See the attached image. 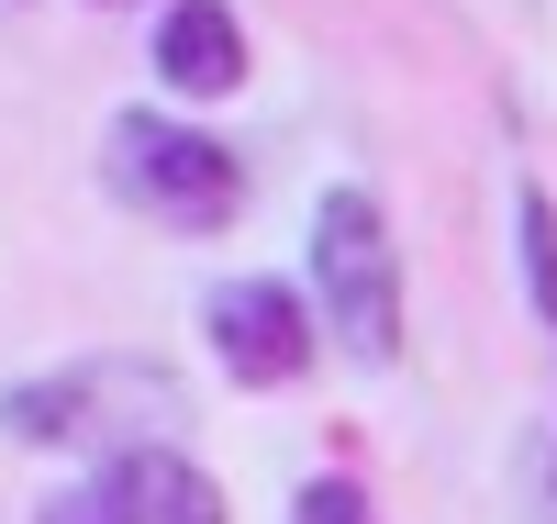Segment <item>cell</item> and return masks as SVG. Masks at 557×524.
Segmentation results:
<instances>
[{"label": "cell", "mask_w": 557, "mask_h": 524, "mask_svg": "<svg viewBox=\"0 0 557 524\" xmlns=\"http://www.w3.org/2000/svg\"><path fill=\"white\" fill-rule=\"evenodd\" d=\"M312 313H323V336H335L357 368H401V336H412L401 246H391V212L368 202L357 179H335L312 202Z\"/></svg>", "instance_id": "1"}, {"label": "cell", "mask_w": 557, "mask_h": 524, "mask_svg": "<svg viewBox=\"0 0 557 524\" xmlns=\"http://www.w3.org/2000/svg\"><path fill=\"white\" fill-rule=\"evenodd\" d=\"M101 190L123 212H146L157 234H223L246 212L235 146L190 134V112H112L101 123Z\"/></svg>", "instance_id": "2"}, {"label": "cell", "mask_w": 557, "mask_h": 524, "mask_svg": "<svg viewBox=\"0 0 557 524\" xmlns=\"http://www.w3.org/2000/svg\"><path fill=\"white\" fill-rule=\"evenodd\" d=\"M178 413H190V391L157 357H67L23 391H0V436L12 447H157Z\"/></svg>", "instance_id": "3"}, {"label": "cell", "mask_w": 557, "mask_h": 524, "mask_svg": "<svg viewBox=\"0 0 557 524\" xmlns=\"http://www.w3.org/2000/svg\"><path fill=\"white\" fill-rule=\"evenodd\" d=\"M212 357L235 391H290L312 379V291H278V279H223L212 291Z\"/></svg>", "instance_id": "4"}, {"label": "cell", "mask_w": 557, "mask_h": 524, "mask_svg": "<svg viewBox=\"0 0 557 524\" xmlns=\"http://www.w3.org/2000/svg\"><path fill=\"white\" fill-rule=\"evenodd\" d=\"M101 502H112V524H235L223 513V480L190 458V447H112L101 458Z\"/></svg>", "instance_id": "5"}, {"label": "cell", "mask_w": 557, "mask_h": 524, "mask_svg": "<svg viewBox=\"0 0 557 524\" xmlns=\"http://www.w3.org/2000/svg\"><path fill=\"white\" fill-rule=\"evenodd\" d=\"M157 78L190 101H235L246 89V23L235 0H168L157 12Z\"/></svg>", "instance_id": "6"}, {"label": "cell", "mask_w": 557, "mask_h": 524, "mask_svg": "<svg viewBox=\"0 0 557 524\" xmlns=\"http://www.w3.org/2000/svg\"><path fill=\"white\" fill-rule=\"evenodd\" d=\"M513 257H524V302H535L546 346H557V202H546L535 179L513 190Z\"/></svg>", "instance_id": "7"}, {"label": "cell", "mask_w": 557, "mask_h": 524, "mask_svg": "<svg viewBox=\"0 0 557 524\" xmlns=\"http://www.w3.org/2000/svg\"><path fill=\"white\" fill-rule=\"evenodd\" d=\"M290 524H380V502H368V480L323 468V480H301V491H290Z\"/></svg>", "instance_id": "8"}, {"label": "cell", "mask_w": 557, "mask_h": 524, "mask_svg": "<svg viewBox=\"0 0 557 524\" xmlns=\"http://www.w3.org/2000/svg\"><path fill=\"white\" fill-rule=\"evenodd\" d=\"M34 524H112V502H101V480H89V491H57Z\"/></svg>", "instance_id": "9"}]
</instances>
